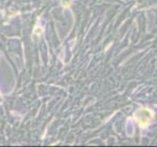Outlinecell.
Returning a JSON list of instances; mask_svg holds the SVG:
<instances>
[{"label": "cell", "instance_id": "6da1fadb", "mask_svg": "<svg viewBox=\"0 0 157 147\" xmlns=\"http://www.w3.org/2000/svg\"><path fill=\"white\" fill-rule=\"evenodd\" d=\"M154 112L149 108H141L134 114V119L141 128H146L154 119Z\"/></svg>", "mask_w": 157, "mask_h": 147}, {"label": "cell", "instance_id": "7a4b0ae2", "mask_svg": "<svg viewBox=\"0 0 157 147\" xmlns=\"http://www.w3.org/2000/svg\"><path fill=\"white\" fill-rule=\"evenodd\" d=\"M71 1L72 0H62V5L63 7H70V5H71Z\"/></svg>", "mask_w": 157, "mask_h": 147}]
</instances>
